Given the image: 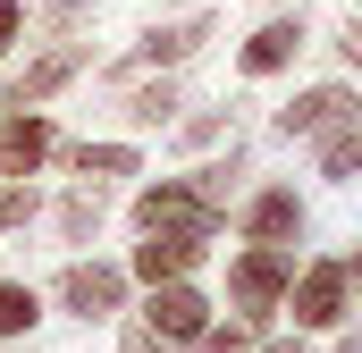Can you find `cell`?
<instances>
[{
  "label": "cell",
  "mask_w": 362,
  "mask_h": 353,
  "mask_svg": "<svg viewBox=\"0 0 362 353\" xmlns=\"http://www.w3.org/2000/svg\"><path fill=\"white\" fill-rule=\"evenodd\" d=\"M211 320H219V311H211V294H202L194 277H160V286L144 294V311L118 320V353H185Z\"/></svg>",
  "instance_id": "6da1fadb"
},
{
  "label": "cell",
  "mask_w": 362,
  "mask_h": 353,
  "mask_svg": "<svg viewBox=\"0 0 362 353\" xmlns=\"http://www.w3.org/2000/svg\"><path fill=\"white\" fill-rule=\"evenodd\" d=\"M127 219H135V236H152V227H160V236H202V244L228 227V210H219L194 176H152V185H135Z\"/></svg>",
  "instance_id": "7a4b0ae2"
},
{
  "label": "cell",
  "mask_w": 362,
  "mask_h": 353,
  "mask_svg": "<svg viewBox=\"0 0 362 353\" xmlns=\"http://www.w3.org/2000/svg\"><path fill=\"white\" fill-rule=\"evenodd\" d=\"M219 34V17L211 8H185V17H160V25H144L135 42H127V59H110L101 76L118 85V76H160V68H185V59H202V42Z\"/></svg>",
  "instance_id": "3957f363"
},
{
  "label": "cell",
  "mask_w": 362,
  "mask_h": 353,
  "mask_svg": "<svg viewBox=\"0 0 362 353\" xmlns=\"http://www.w3.org/2000/svg\"><path fill=\"white\" fill-rule=\"evenodd\" d=\"M93 68V42H76V34H59V42H42L8 85H0V109H42L51 92H68L76 76Z\"/></svg>",
  "instance_id": "277c9868"
},
{
  "label": "cell",
  "mask_w": 362,
  "mask_h": 353,
  "mask_svg": "<svg viewBox=\"0 0 362 353\" xmlns=\"http://www.w3.org/2000/svg\"><path fill=\"white\" fill-rule=\"evenodd\" d=\"M286 277H295V244H245L228 261V303L245 320H270L278 303H286Z\"/></svg>",
  "instance_id": "5b68a950"
},
{
  "label": "cell",
  "mask_w": 362,
  "mask_h": 353,
  "mask_svg": "<svg viewBox=\"0 0 362 353\" xmlns=\"http://www.w3.org/2000/svg\"><path fill=\"white\" fill-rule=\"evenodd\" d=\"M127 286H135V277H127V261H68L59 269V286H51V303H59V311H68V320H118V311H127Z\"/></svg>",
  "instance_id": "8992f818"
},
{
  "label": "cell",
  "mask_w": 362,
  "mask_h": 353,
  "mask_svg": "<svg viewBox=\"0 0 362 353\" xmlns=\"http://www.w3.org/2000/svg\"><path fill=\"white\" fill-rule=\"evenodd\" d=\"M346 294H354L346 261H312V269L286 277V311H295V328H337V320H346Z\"/></svg>",
  "instance_id": "52a82bcc"
},
{
  "label": "cell",
  "mask_w": 362,
  "mask_h": 353,
  "mask_svg": "<svg viewBox=\"0 0 362 353\" xmlns=\"http://www.w3.org/2000/svg\"><path fill=\"white\" fill-rule=\"evenodd\" d=\"M177 109H185V92H177V68H160V76H118V85H110V118H118V126H135V135L169 126Z\"/></svg>",
  "instance_id": "ba28073f"
},
{
  "label": "cell",
  "mask_w": 362,
  "mask_h": 353,
  "mask_svg": "<svg viewBox=\"0 0 362 353\" xmlns=\"http://www.w3.org/2000/svg\"><path fill=\"white\" fill-rule=\"evenodd\" d=\"M51 152H59L51 109H0V176H42Z\"/></svg>",
  "instance_id": "9c48e42d"
},
{
  "label": "cell",
  "mask_w": 362,
  "mask_h": 353,
  "mask_svg": "<svg viewBox=\"0 0 362 353\" xmlns=\"http://www.w3.org/2000/svg\"><path fill=\"white\" fill-rule=\"evenodd\" d=\"M354 109H362L354 85H312V92H295V101H278L270 126L295 143V135H329V126H337V118H354Z\"/></svg>",
  "instance_id": "30bf717a"
},
{
  "label": "cell",
  "mask_w": 362,
  "mask_h": 353,
  "mask_svg": "<svg viewBox=\"0 0 362 353\" xmlns=\"http://www.w3.org/2000/svg\"><path fill=\"white\" fill-rule=\"evenodd\" d=\"M51 160H59L68 176H85V185H110V176H144V152H135L127 135H101V143H93V135H85V143H59Z\"/></svg>",
  "instance_id": "8fae6325"
},
{
  "label": "cell",
  "mask_w": 362,
  "mask_h": 353,
  "mask_svg": "<svg viewBox=\"0 0 362 353\" xmlns=\"http://www.w3.org/2000/svg\"><path fill=\"white\" fill-rule=\"evenodd\" d=\"M194 269H202V236H160V227H152V236H144V244L127 253V277H135V286H160V277H194Z\"/></svg>",
  "instance_id": "7c38bea8"
},
{
  "label": "cell",
  "mask_w": 362,
  "mask_h": 353,
  "mask_svg": "<svg viewBox=\"0 0 362 353\" xmlns=\"http://www.w3.org/2000/svg\"><path fill=\"white\" fill-rule=\"evenodd\" d=\"M245 236H253V244H295V236H303V202H295V185H262V193L245 202Z\"/></svg>",
  "instance_id": "4fadbf2b"
},
{
  "label": "cell",
  "mask_w": 362,
  "mask_h": 353,
  "mask_svg": "<svg viewBox=\"0 0 362 353\" xmlns=\"http://www.w3.org/2000/svg\"><path fill=\"white\" fill-rule=\"evenodd\" d=\"M295 51H303V17H270V25H253V42L236 51V68L245 76H278V68H295Z\"/></svg>",
  "instance_id": "5bb4252c"
},
{
  "label": "cell",
  "mask_w": 362,
  "mask_h": 353,
  "mask_svg": "<svg viewBox=\"0 0 362 353\" xmlns=\"http://www.w3.org/2000/svg\"><path fill=\"white\" fill-rule=\"evenodd\" d=\"M51 219H59V236H68V244H93V236H101V219H110V193L76 176V185L59 193V210H51Z\"/></svg>",
  "instance_id": "9a60e30c"
},
{
  "label": "cell",
  "mask_w": 362,
  "mask_h": 353,
  "mask_svg": "<svg viewBox=\"0 0 362 353\" xmlns=\"http://www.w3.org/2000/svg\"><path fill=\"white\" fill-rule=\"evenodd\" d=\"M34 328H42V294L25 277H0V345H25Z\"/></svg>",
  "instance_id": "2e32d148"
},
{
  "label": "cell",
  "mask_w": 362,
  "mask_h": 353,
  "mask_svg": "<svg viewBox=\"0 0 362 353\" xmlns=\"http://www.w3.org/2000/svg\"><path fill=\"white\" fill-rule=\"evenodd\" d=\"M320 176H337V185H354V176H362V109H354V118H337V126L320 135Z\"/></svg>",
  "instance_id": "e0dca14e"
},
{
  "label": "cell",
  "mask_w": 362,
  "mask_h": 353,
  "mask_svg": "<svg viewBox=\"0 0 362 353\" xmlns=\"http://www.w3.org/2000/svg\"><path fill=\"white\" fill-rule=\"evenodd\" d=\"M34 219H42L34 176H0V236H17V227H34Z\"/></svg>",
  "instance_id": "ac0fdd59"
},
{
  "label": "cell",
  "mask_w": 362,
  "mask_h": 353,
  "mask_svg": "<svg viewBox=\"0 0 362 353\" xmlns=\"http://www.w3.org/2000/svg\"><path fill=\"white\" fill-rule=\"evenodd\" d=\"M253 328H262V320H245V311H236V320H211L185 353H253Z\"/></svg>",
  "instance_id": "d6986e66"
},
{
  "label": "cell",
  "mask_w": 362,
  "mask_h": 353,
  "mask_svg": "<svg viewBox=\"0 0 362 353\" xmlns=\"http://www.w3.org/2000/svg\"><path fill=\"white\" fill-rule=\"evenodd\" d=\"M169 135H177L185 152H211V143L228 135V109H194V118H169Z\"/></svg>",
  "instance_id": "ffe728a7"
},
{
  "label": "cell",
  "mask_w": 362,
  "mask_h": 353,
  "mask_svg": "<svg viewBox=\"0 0 362 353\" xmlns=\"http://www.w3.org/2000/svg\"><path fill=\"white\" fill-rule=\"evenodd\" d=\"M185 176H194V185H202L219 210H228V193H236V176H245V152H228V160H202V169H185Z\"/></svg>",
  "instance_id": "44dd1931"
},
{
  "label": "cell",
  "mask_w": 362,
  "mask_h": 353,
  "mask_svg": "<svg viewBox=\"0 0 362 353\" xmlns=\"http://www.w3.org/2000/svg\"><path fill=\"white\" fill-rule=\"evenodd\" d=\"M25 51V0H0V59Z\"/></svg>",
  "instance_id": "7402d4cb"
},
{
  "label": "cell",
  "mask_w": 362,
  "mask_h": 353,
  "mask_svg": "<svg viewBox=\"0 0 362 353\" xmlns=\"http://www.w3.org/2000/svg\"><path fill=\"white\" fill-rule=\"evenodd\" d=\"M337 59H346V68H362V8L337 25Z\"/></svg>",
  "instance_id": "603a6c76"
},
{
  "label": "cell",
  "mask_w": 362,
  "mask_h": 353,
  "mask_svg": "<svg viewBox=\"0 0 362 353\" xmlns=\"http://www.w3.org/2000/svg\"><path fill=\"white\" fill-rule=\"evenodd\" d=\"M42 8H51V25H59V34H76V17L101 8V0H42Z\"/></svg>",
  "instance_id": "cb8c5ba5"
},
{
  "label": "cell",
  "mask_w": 362,
  "mask_h": 353,
  "mask_svg": "<svg viewBox=\"0 0 362 353\" xmlns=\"http://www.w3.org/2000/svg\"><path fill=\"white\" fill-rule=\"evenodd\" d=\"M253 353H312V345H303V337H278V345H262V337H253Z\"/></svg>",
  "instance_id": "d4e9b609"
},
{
  "label": "cell",
  "mask_w": 362,
  "mask_h": 353,
  "mask_svg": "<svg viewBox=\"0 0 362 353\" xmlns=\"http://www.w3.org/2000/svg\"><path fill=\"white\" fill-rule=\"evenodd\" d=\"M346 277H354V286H362V253H354V261H346Z\"/></svg>",
  "instance_id": "484cf974"
},
{
  "label": "cell",
  "mask_w": 362,
  "mask_h": 353,
  "mask_svg": "<svg viewBox=\"0 0 362 353\" xmlns=\"http://www.w3.org/2000/svg\"><path fill=\"white\" fill-rule=\"evenodd\" d=\"M354 8H362V0H354Z\"/></svg>",
  "instance_id": "4316f807"
}]
</instances>
